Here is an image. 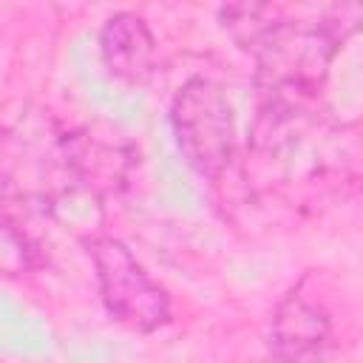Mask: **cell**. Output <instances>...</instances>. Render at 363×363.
<instances>
[{"label":"cell","instance_id":"6da1fadb","mask_svg":"<svg viewBox=\"0 0 363 363\" xmlns=\"http://www.w3.org/2000/svg\"><path fill=\"white\" fill-rule=\"evenodd\" d=\"M170 122L187 164L199 176L218 182L235 147L233 108L221 88L204 77L184 82L173 99Z\"/></svg>","mask_w":363,"mask_h":363},{"label":"cell","instance_id":"7a4b0ae2","mask_svg":"<svg viewBox=\"0 0 363 363\" xmlns=\"http://www.w3.org/2000/svg\"><path fill=\"white\" fill-rule=\"evenodd\" d=\"M85 250L96 267L105 309L133 332H153L170 320L167 292L142 269L130 250L108 235L85 238Z\"/></svg>","mask_w":363,"mask_h":363},{"label":"cell","instance_id":"3957f363","mask_svg":"<svg viewBox=\"0 0 363 363\" xmlns=\"http://www.w3.org/2000/svg\"><path fill=\"white\" fill-rule=\"evenodd\" d=\"M102 60L125 82H145L156 68V43L145 20L136 14H116L102 28Z\"/></svg>","mask_w":363,"mask_h":363},{"label":"cell","instance_id":"277c9868","mask_svg":"<svg viewBox=\"0 0 363 363\" xmlns=\"http://www.w3.org/2000/svg\"><path fill=\"white\" fill-rule=\"evenodd\" d=\"M281 309L286 315H292L295 323H292V329H278V343H295V352H298L323 337V318L315 312V306H309L298 298H289Z\"/></svg>","mask_w":363,"mask_h":363}]
</instances>
